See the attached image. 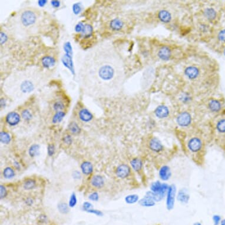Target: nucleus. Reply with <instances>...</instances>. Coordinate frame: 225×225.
<instances>
[{
    "label": "nucleus",
    "mask_w": 225,
    "mask_h": 225,
    "mask_svg": "<svg viewBox=\"0 0 225 225\" xmlns=\"http://www.w3.org/2000/svg\"><path fill=\"white\" fill-rule=\"evenodd\" d=\"M21 116L23 119L26 121H30V120L32 119V117H33V115L31 112L27 109H25L22 112Z\"/></svg>",
    "instance_id": "obj_36"
},
{
    "label": "nucleus",
    "mask_w": 225,
    "mask_h": 225,
    "mask_svg": "<svg viewBox=\"0 0 225 225\" xmlns=\"http://www.w3.org/2000/svg\"><path fill=\"white\" fill-rule=\"evenodd\" d=\"M155 113L158 118L164 119L169 116V110L166 105H160L156 108Z\"/></svg>",
    "instance_id": "obj_10"
},
{
    "label": "nucleus",
    "mask_w": 225,
    "mask_h": 225,
    "mask_svg": "<svg viewBox=\"0 0 225 225\" xmlns=\"http://www.w3.org/2000/svg\"><path fill=\"white\" fill-rule=\"evenodd\" d=\"M34 84L30 80H24L20 85V90L23 94H29L34 89Z\"/></svg>",
    "instance_id": "obj_4"
},
{
    "label": "nucleus",
    "mask_w": 225,
    "mask_h": 225,
    "mask_svg": "<svg viewBox=\"0 0 225 225\" xmlns=\"http://www.w3.org/2000/svg\"><path fill=\"white\" fill-rule=\"evenodd\" d=\"M124 26V23L119 18H114L110 23V27L114 31H119Z\"/></svg>",
    "instance_id": "obj_17"
},
{
    "label": "nucleus",
    "mask_w": 225,
    "mask_h": 225,
    "mask_svg": "<svg viewBox=\"0 0 225 225\" xmlns=\"http://www.w3.org/2000/svg\"><path fill=\"white\" fill-rule=\"evenodd\" d=\"M46 2H47V1H43V0H42V1H38L39 5H40L41 7H43V6H44V5L46 4Z\"/></svg>",
    "instance_id": "obj_54"
},
{
    "label": "nucleus",
    "mask_w": 225,
    "mask_h": 225,
    "mask_svg": "<svg viewBox=\"0 0 225 225\" xmlns=\"http://www.w3.org/2000/svg\"><path fill=\"white\" fill-rule=\"evenodd\" d=\"M64 141L66 144H67L68 145H70L72 143V138L70 135H67L66 136L64 137Z\"/></svg>",
    "instance_id": "obj_48"
},
{
    "label": "nucleus",
    "mask_w": 225,
    "mask_h": 225,
    "mask_svg": "<svg viewBox=\"0 0 225 225\" xmlns=\"http://www.w3.org/2000/svg\"><path fill=\"white\" fill-rule=\"evenodd\" d=\"M15 176V172L12 168L11 167H7L3 170V176L5 179H11Z\"/></svg>",
    "instance_id": "obj_29"
},
{
    "label": "nucleus",
    "mask_w": 225,
    "mask_h": 225,
    "mask_svg": "<svg viewBox=\"0 0 225 225\" xmlns=\"http://www.w3.org/2000/svg\"><path fill=\"white\" fill-rule=\"evenodd\" d=\"M25 202H26L27 205H28V206H31L33 204L34 201H33V200L31 199V198H27V199L26 200Z\"/></svg>",
    "instance_id": "obj_52"
},
{
    "label": "nucleus",
    "mask_w": 225,
    "mask_h": 225,
    "mask_svg": "<svg viewBox=\"0 0 225 225\" xmlns=\"http://www.w3.org/2000/svg\"><path fill=\"white\" fill-rule=\"evenodd\" d=\"M189 196L188 195V191H187L186 189H182L181 191L179 192L178 196H177V199L180 202L183 203H188V202L189 200Z\"/></svg>",
    "instance_id": "obj_22"
},
{
    "label": "nucleus",
    "mask_w": 225,
    "mask_h": 225,
    "mask_svg": "<svg viewBox=\"0 0 225 225\" xmlns=\"http://www.w3.org/2000/svg\"><path fill=\"white\" fill-rule=\"evenodd\" d=\"M93 31V27L91 26L90 25H89V24L84 25V29L82 31L83 37H84V38H88V37H90L92 35Z\"/></svg>",
    "instance_id": "obj_32"
},
{
    "label": "nucleus",
    "mask_w": 225,
    "mask_h": 225,
    "mask_svg": "<svg viewBox=\"0 0 225 225\" xmlns=\"http://www.w3.org/2000/svg\"><path fill=\"white\" fill-rule=\"evenodd\" d=\"M71 55L72 54H71L66 53L64 55V57L62 58V62L64 64V66H66L71 71H73V61H72Z\"/></svg>",
    "instance_id": "obj_20"
},
{
    "label": "nucleus",
    "mask_w": 225,
    "mask_h": 225,
    "mask_svg": "<svg viewBox=\"0 0 225 225\" xmlns=\"http://www.w3.org/2000/svg\"><path fill=\"white\" fill-rule=\"evenodd\" d=\"M157 55L162 60H169L172 56V50L167 46H163L159 49Z\"/></svg>",
    "instance_id": "obj_8"
},
{
    "label": "nucleus",
    "mask_w": 225,
    "mask_h": 225,
    "mask_svg": "<svg viewBox=\"0 0 225 225\" xmlns=\"http://www.w3.org/2000/svg\"><path fill=\"white\" fill-rule=\"evenodd\" d=\"M139 203L140 205L143 206H146V207H150V206H153L155 205V201L153 200L148 198V197H145L144 198L140 200V201L139 202Z\"/></svg>",
    "instance_id": "obj_24"
},
{
    "label": "nucleus",
    "mask_w": 225,
    "mask_h": 225,
    "mask_svg": "<svg viewBox=\"0 0 225 225\" xmlns=\"http://www.w3.org/2000/svg\"><path fill=\"white\" fill-rule=\"evenodd\" d=\"M73 12H74L75 14H78L81 10V4L79 3H76L73 5Z\"/></svg>",
    "instance_id": "obj_43"
},
{
    "label": "nucleus",
    "mask_w": 225,
    "mask_h": 225,
    "mask_svg": "<svg viewBox=\"0 0 225 225\" xmlns=\"http://www.w3.org/2000/svg\"><path fill=\"white\" fill-rule=\"evenodd\" d=\"M20 21L23 26L28 27L36 23L37 15L31 10H26L21 14Z\"/></svg>",
    "instance_id": "obj_2"
},
{
    "label": "nucleus",
    "mask_w": 225,
    "mask_h": 225,
    "mask_svg": "<svg viewBox=\"0 0 225 225\" xmlns=\"http://www.w3.org/2000/svg\"><path fill=\"white\" fill-rule=\"evenodd\" d=\"M81 170L84 175L88 176L93 172V166L91 162L85 161L81 165Z\"/></svg>",
    "instance_id": "obj_15"
},
{
    "label": "nucleus",
    "mask_w": 225,
    "mask_h": 225,
    "mask_svg": "<svg viewBox=\"0 0 225 225\" xmlns=\"http://www.w3.org/2000/svg\"><path fill=\"white\" fill-rule=\"evenodd\" d=\"M176 194V187L174 185L169 186L167 191V207L169 210L172 209L174 203V196Z\"/></svg>",
    "instance_id": "obj_7"
},
{
    "label": "nucleus",
    "mask_w": 225,
    "mask_h": 225,
    "mask_svg": "<svg viewBox=\"0 0 225 225\" xmlns=\"http://www.w3.org/2000/svg\"><path fill=\"white\" fill-rule=\"evenodd\" d=\"M98 76L99 78L104 81H111L112 80L116 78L117 70L114 65L111 63H104L101 65L98 70Z\"/></svg>",
    "instance_id": "obj_1"
},
{
    "label": "nucleus",
    "mask_w": 225,
    "mask_h": 225,
    "mask_svg": "<svg viewBox=\"0 0 225 225\" xmlns=\"http://www.w3.org/2000/svg\"><path fill=\"white\" fill-rule=\"evenodd\" d=\"M0 140L2 144L8 145L11 140V138L7 132L1 131L0 133Z\"/></svg>",
    "instance_id": "obj_27"
},
{
    "label": "nucleus",
    "mask_w": 225,
    "mask_h": 225,
    "mask_svg": "<svg viewBox=\"0 0 225 225\" xmlns=\"http://www.w3.org/2000/svg\"><path fill=\"white\" fill-rule=\"evenodd\" d=\"M78 115H79V117L81 119V120L84 122H89L91 121L93 118V116L92 113L86 109H81L79 112Z\"/></svg>",
    "instance_id": "obj_13"
},
{
    "label": "nucleus",
    "mask_w": 225,
    "mask_h": 225,
    "mask_svg": "<svg viewBox=\"0 0 225 225\" xmlns=\"http://www.w3.org/2000/svg\"><path fill=\"white\" fill-rule=\"evenodd\" d=\"M139 199V196L136 195H129L127 196L126 197L125 200L126 202V203H129V204H133L136 203V202H138Z\"/></svg>",
    "instance_id": "obj_35"
},
{
    "label": "nucleus",
    "mask_w": 225,
    "mask_h": 225,
    "mask_svg": "<svg viewBox=\"0 0 225 225\" xmlns=\"http://www.w3.org/2000/svg\"><path fill=\"white\" fill-rule=\"evenodd\" d=\"M21 117L17 112H9L5 118V121L10 126H16L20 122Z\"/></svg>",
    "instance_id": "obj_6"
},
{
    "label": "nucleus",
    "mask_w": 225,
    "mask_h": 225,
    "mask_svg": "<svg viewBox=\"0 0 225 225\" xmlns=\"http://www.w3.org/2000/svg\"><path fill=\"white\" fill-rule=\"evenodd\" d=\"M7 40V35L3 33H1V44H2L3 43H4Z\"/></svg>",
    "instance_id": "obj_51"
},
{
    "label": "nucleus",
    "mask_w": 225,
    "mask_h": 225,
    "mask_svg": "<svg viewBox=\"0 0 225 225\" xmlns=\"http://www.w3.org/2000/svg\"><path fill=\"white\" fill-rule=\"evenodd\" d=\"M194 225H201V224H200V223H199V222H197V223H195V224H194Z\"/></svg>",
    "instance_id": "obj_57"
},
{
    "label": "nucleus",
    "mask_w": 225,
    "mask_h": 225,
    "mask_svg": "<svg viewBox=\"0 0 225 225\" xmlns=\"http://www.w3.org/2000/svg\"><path fill=\"white\" fill-rule=\"evenodd\" d=\"M204 15L208 20H213L216 17V12L212 8H208L205 9L204 11Z\"/></svg>",
    "instance_id": "obj_23"
},
{
    "label": "nucleus",
    "mask_w": 225,
    "mask_h": 225,
    "mask_svg": "<svg viewBox=\"0 0 225 225\" xmlns=\"http://www.w3.org/2000/svg\"><path fill=\"white\" fill-rule=\"evenodd\" d=\"M93 208V205L90 203V202H84L83 204V206H82V209L85 211V212H87L88 210H90V209H92Z\"/></svg>",
    "instance_id": "obj_39"
},
{
    "label": "nucleus",
    "mask_w": 225,
    "mask_h": 225,
    "mask_svg": "<svg viewBox=\"0 0 225 225\" xmlns=\"http://www.w3.org/2000/svg\"><path fill=\"white\" fill-rule=\"evenodd\" d=\"M132 168L135 171H139L142 167V162L139 159H134L130 162Z\"/></svg>",
    "instance_id": "obj_28"
},
{
    "label": "nucleus",
    "mask_w": 225,
    "mask_h": 225,
    "mask_svg": "<svg viewBox=\"0 0 225 225\" xmlns=\"http://www.w3.org/2000/svg\"><path fill=\"white\" fill-rule=\"evenodd\" d=\"M64 50L67 54H72V47L71 46V44L69 42L66 43L64 45Z\"/></svg>",
    "instance_id": "obj_46"
},
{
    "label": "nucleus",
    "mask_w": 225,
    "mask_h": 225,
    "mask_svg": "<svg viewBox=\"0 0 225 225\" xmlns=\"http://www.w3.org/2000/svg\"><path fill=\"white\" fill-rule=\"evenodd\" d=\"M0 198L1 199H4L5 198L8 194L7 190L5 188V187L3 185H1L0 186Z\"/></svg>",
    "instance_id": "obj_38"
},
{
    "label": "nucleus",
    "mask_w": 225,
    "mask_h": 225,
    "mask_svg": "<svg viewBox=\"0 0 225 225\" xmlns=\"http://www.w3.org/2000/svg\"><path fill=\"white\" fill-rule=\"evenodd\" d=\"M188 146L191 151L196 152L200 150L202 148V141L198 138H192L188 143Z\"/></svg>",
    "instance_id": "obj_12"
},
{
    "label": "nucleus",
    "mask_w": 225,
    "mask_h": 225,
    "mask_svg": "<svg viewBox=\"0 0 225 225\" xmlns=\"http://www.w3.org/2000/svg\"><path fill=\"white\" fill-rule=\"evenodd\" d=\"M217 130L220 133H225V119L217 122L216 125Z\"/></svg>",
    "instance_id": "obj_37"
},
{
    "label": "nucleus",
    "mask_w": 225,
    "mask_h": 225,
    "mask_svg": "<svg viewBox=\"0 0 225 225\" xmlns=\"http://www.w3.org/2000/svg\"><path fill=\"white\" fill-rule=\"evenodd\" d=\"M209 109L213 112H217L221 109V104L219 101L217 100H211L208 104Z\"/></svg>",
    "instance_id": "obj_19"
},
{
    "label": "nucleus",
    "mask_w": 225,
    "mask_h": 225,
    "mask_svg": "<svg viewBox=\"0 0 225 225\" xmlns=\"http://www.w3.org/2000/svg\"><path fill=\"white\" fill-rule=\"evenodd\" d=\"M87 212L90 213H92V214H95V215L98 216H102L103 215V213L101 211L98 210H95V209H90V210H88Z\"/></svg>",
    "instance_id": "obj_45"
},
{
    "label": "nucleus",
    "mask_w": 225,
    "mask_h": 225,
    "mask_svg": "<svg viewBox=\"0 0 225 225\" xmlns=\"http://www.w3.org/2000/svg\"><path fill=\"white\" fill-rule=\"evenodd\" d=\"M65 116H66L65 112H61V111L57 112L54 114V116L52 117V123H60L61 121H62V119H64V117H65Z\"/></svg>",
    "instance_id": "obj_31"
},
{
    "label": "nucleus",
    "mask_w": 225,
    "mask_h": 225,
    "mask_svg": "<svg viewBox=\"0 0 225 225\" xmlns=\"http://www.w3.org/2000/svg\"><path fill=\"white\" fill-rule=\"evenodd\" d=\"M223 53H224V55H225V50H224V51H223Z\"/></svg>",
    "instance_id": "obj_58"
},
{
    "label": "nucleus",
    "mask_w": 225,
    "mask_h": 225,
    "mask_svg": "<svg viewBox=\"0 0 225 225\" xmlns=\"http://www.w3.org/2000/svg\"><path fill=\"white\" fill-rule=\"evenodd\" d=\"M14 166H15V167L16 168V169L20 170V164L18 163L17 162H14Z\"/></svg>",
    "instance_id": "obj_55"
},
{
    "label": "nucleus",
    "mask_w": 225,
    "mask_h": 225,
    "mask_svg": "<svg viewBox=\"0 0 225 225\" xmlns=\"http://www.w3.org/2000/svg\"><path fill=\"white\" fill-rule=\"evenodd\" d=\"M88 198L91 200V201H93V202H97L98 200V194L97 191H94L93 193H91L89 196H88Z\"/></svg>",
    "instance_id": "obj_42"
},
{
    "label": "nucleus",
    "mask_w": 225,
    "mask_h": 225,
    "mask_svg": "<svg viewBox=\"0 0 225 225\" xmlns=\"http://www.w3.org/2000/svg\"><path fill=\"white\" fill-rule=\"evenodd\" d=\"M84 25L82 23H79L78 24L76 25V28H75V30L77 33H80V32L82 33V31L84 29Z\"/></svg>",
    "instance_id": "obj_47"
},
{
    "label": "nucleus",
    "mask_w": 225,
    "mask_h": 225,
    "mask_svg": "<svg viewBox=\"0 0 225 225\" xmlns=\"http://www.w3.org/2000/svg\"><path fill=\"white\" fill-rule=\"evenodd\" d=\"M58 210L62 214H67L69 212V206L66 203H60L58 205Z\"/></svg>",
    "instance_id": "obj_33"
},
{
    "label": "nucleus",
    "mask_w": 225,
    "mask_h": 225,
    "mask_svg": "<svg viewBox=\"0 0 225 225\" xmlns=\"http://www.w3.org/2000/svg\"><path fill=\"white\" fill-rule=\"evenodd\" d=\"M213 222H214L215 225H218L220 222L221 217L219 216H218V215H215L213 217Z\"/></svg>",
    "instance_id": "obj_49"
},
{
    "label": "nucleus",
    "mask_w": 225,
    "mask_h": 225,
    "mask_svg": "<svg viewBox=\"0 0 225 225\" xmlns=\"http://www.w3.org/2000/svg\"><path fill=\"white\" fill-rule=\"evenodd\" d=\"M69 129L71 133L73 134H78L81 132V129L78 126V124L76 122L70 123L69 126Z\"/></svg>",
    "instance_id": "obj_30"
},
{
    "label": "nucleus",
    "mask_w": 225,
    "mask_h": 225,
    "mask_svg": "<svg viewBox=\"0 0 225 225\" xmlns=\"http://www.w3.org/2000/svg\"><path fill=\"white\" fill-rule=\"evenodd\" d=\"M200 74V70L198 67L195 66H190L184 70L185 76L190 80H195L198 78Z\"/></svg>",
    "instance_id": "obj_5"
},
{
    "label": "nucleus",
    "mask_w": 225,
    "mask_h": 225,
    "mask_svg": "<svg viewBox=\"0 0 225 225\" xmlns=\"http://www.w3.org/2000/svg\"><path fill=\"white\" fill-rule=\"evenodd\" d=\"M64 108V105L60 102H56L55 103H54V109L56 111H61V110H62Z\"/></svg>",
    "instance_id": "obj_40"
},
{
    "label": "nucleus",
    "mask_w": 225,
    "mask_h": 225,
    "mask_svg": "<svg viewBox=\"0 0 225 225\" xmlns=\"http://www.w3.org/2000/svg\"><path fill=\"white\" fill-rule=\"evenodd\" d=\"M150 148L156 152H160L163 149V146L161 142L156 138L152 139L150 141Z\"/></svg>",
    "instance_id": "obj_16"
},
{
    "label": "nucleus",
    "mask_w": 225,
    "mask_h": 225,
    "mask_svg": "<svg viewBox=\"0 0 225 225\" xmlns=\"http://www.w3.org/2000/svg\"><path fill=\"white\" fill-rule=\"evenodd\" d=\"M60 2L59 1H52V4L54 8H57L60 6Z\"/></svg>",
    "instance_id": "obj_53"
},
{
    "label": "nucleus",
    "mask_w": 225,
    "mask_h": 225,
    "mask_svg": "<svg viewBox=\"0 0 225 225\" xmlns=\"http://www.w3.org/2000/svg\"><path fill=\"white\" fill-rule=\"evenodd\" d=\"M116 175L121 179L126 178L130 173V167L126 165H121L117 167L116 169Z\"/></svg>",
    "instance_id": "obj_9"
},
{
    "label": "nucleus",
    "mask_w": 225,
    "mask_h": 225,
    "mask_svg": "<svg viewBox=\"0 0 225 225\" xmlns=\"http://www.w3.org/2000/svg\"><path fill=\"white\" fill-rule=\"evenodd\" d=\"M81 177V173H80V172L76 170L73 173V177L75 179H80Z\"/></svg>",
    "instance_id": "obj_50"
},
{
    "label": "nucleus",
    "mask_w": 225,
    "mask_h": 225,
    "mask_svg": "<svg viewBox=\"0 0 225 225\" xmlns=\"http://www.w3.org/2000/svg\"><path fill=\"white\" fill-rule=\"evenodd\" d=\"M77 203V196L75 193H73L71 195L70 197L69 201V206L70 208H74L76 205Z\"/></svg>",
    "instance_id": "obj_34"
},
{
    "label": "nucleus",
    "mask_w": 225,
    "mask_h": 225,
    "mask_svg": "<svg viewBox=\"0 0 225 225\" xmlns=\"http://www.w3.org/2000/svg\"><path fill=\"white\" fill-rule=\"evenodd\" d=\"M158 18L160 21L163 23H169L172 20V14L171 13L166 9H162L159 11L158 13Z\"/></svg>",
    "instance_id": "obj_11"
},
{
    "label": "nucleus",
    "mask_w": 225,
    "mask_h": 225,
    "mask_svg": "<svg viewBox=\"0 0 225 225\" xmlns=\"http://www.w3.org/2000/svg\"><path fill=\"white\" fill-rule=\"evenodd\" d=\"M40 146L38 145H33L30 147L28 154L31 157H34L40 154Z\"/></svg>",
    "instance_id": "obj_25"
},
{
    "label": "nucleus",
    "mask_w": 225,
    "mask_h": 225,
    "mask_svg": "<svg viewBox=\"0 0 225 225\" xmlns=\"http://www.w3.org/2000/svg\"><path fill=\"white\" fill-rule=\"evenodd\" d=\"M91 184L95 188L100 189L104 186V179L100 175H95L92 177L91 180Z\"/></svg>",
    "instance_id": "obj_14"
},
{
    "label": "nucleus",
    "mask_w": 225,
    "mask_h": 225,
    "mask_svg": "<svg viewBox=\"0 0 225 225\" xmlns=\"http://www.w3.org/2000/svg\"><path fill=\"white\" fill-rule=\"evenodd\" d=\"M219 41L225 43V29H223L222 30H221L217 36Z\"/></svg>",
    "instance_id": "obj_44"
},
{
    "label": "nucleus",
    "mask_w": 225,
    "mask_h": 225,
    "mask_svg": "<svg viewBox=\"0 0 225 225\" xmlns=\"http://www.w3.org/2000/svg\"><path fill=\"white\" fill-rule=\"evenodd\" d=\"M191 121V114L187 112H182L179 114L177 118V122L178 124L182 127L188 126Z\"/></svg>",
    "instance_id": "obj_3"
},
{
    "label": "nucleus",
    "mask_w": 225,
    "mask_h": 225,
    "mask_svg": "<svg viewBox=\"0 0 225 225\" xmlns=\"http://www.w3.org/2000/svg\"><path fill=\"white\" fill-rule=\"evenodd\" d=\"M42 64L45 68H50L54 66L55 63V59L50 56H45L43 58Z\"/></svg>",
    "instance_id": "obj_21"
},
{
    "label": "nucleus",
    "mask_w": 225,
    "mask_h": 225,
    "mask_svg": "<svg viewBox=\"0 0 225 225\" xmlns=\"http://www.w3.org/2000/svg\"><path fill=\"white\" fill-rule=\"evenodd\" d=\"M221 225H225V219L222 220V222H221Z\"/></svg>",
    "instance_id": "obj_56"
},
{
    "label": "nucleus",
    "mask_w": 225,
    "mask_h": 225,
    "mask_svg": "<svg viewBox=\"0 0 225 225\" xmlns=\"http://www.w3.org/2000/svg\"><path fill=\"white\" fill-rule=\"evenodd\" d=\"M55 146L53 145H49L47 147V153L48 155L50 157L53 156L55 153Z\"/></svg>",
    "instance_id": "obj_41"
},
{
    "label": "nucleus",
    "mask_w": 225,
    "mask_h": 225,
    "mask_svg": "<svg viewBox=\"0 0 225 225\" xmlns=\"http://www.w3.org/2000/svg\"><path fill=\"white\" fill-rule=\"evenodd\" d=\"M159 175L162 180H168L171 176V172L169 167L166 166H163L160 170Z\"/></svg>",
    "instance_id": "obj_18"
},
{
    "label": "nucleus",
    "mask_w": 225,
    "mask_h": 225,
    "mask_svg": "<svg viewBox=\"0 0 225 225\" xmlns=\"http://www.w3.org/2000/svg\"><path fill=\"white\" fill-rule=\"evenodd\" d=\"M35 186H36V182L33 179H27L23 184L24 189L27 191L33 189Z\"/></svg>",
    "instance_id": "obj_26"
}]
</instances>
